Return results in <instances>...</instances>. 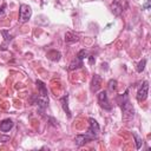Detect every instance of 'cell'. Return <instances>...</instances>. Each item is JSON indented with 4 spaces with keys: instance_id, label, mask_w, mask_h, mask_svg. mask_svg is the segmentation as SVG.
<instances>
[{
    "instance_id": "1",
    "label": "cell",
    "mask_w": 151,
    "mask_h": 151,
    "mask_svg": "<svg viewBox=\"0 0 151 151\" xmlns=\"http://www.w3.org/2000/svg\"><path fill=\"white\" fill-rule=\"evenodd\" d=\"M120 98L123 99L122 101H119V104L122 106V110H123V119H124V122H130L134 116V110H133V106L131 105V103L129 101L127 92L122 94Z\"/></svg>"
},
{
    "instance_id": "2",
    "label": "cell",
    "mask_w": 151,
    "mask_h": 151,
    "mask_svg": "<svg viewBox=\"0 0 151 151\" xmlns=\"http://www.w3.org/2000/svg\"><path fill=\"white\" fill-rule=\"evenodd\" d=\"M126 8H127V0H113L111 5V9L114 15H120L123 11H125Z\"/></svg>"
},
{
    "instance_id": "3",
    "label": "cell",
    "mask_w": 151,
    "mask_h": 151,
    "mask_svg": "<svg viewBox=\"0 0 151 151\" xmlns=\"http://www.w3.org/2000/svg\"><path fill=\"white\" fill-rule=\"evenodd\" d=\"M31 15H32V9H31V7H29L28 5L22 4V5L20 6V11H19V20H20L21 22H26V21L29 20Z\"/></svg>"
},
{
    "instance_id": "4",
    "label": "cell",
    "mask_w": 151,
    "mask_h": 151,
    "mask_svg": "<svg viewBox=\"0 0 151 151\" xmlns=\"http://www.w3.org/2000/svg\"><path fill=\"white\" fill-rule=\"evenodd\" d=\"M98 103L100 104V106H101L104 110H109V111H110V110L112 109V105L110 104V100H109L107 94H106L105 91L99 92V94H98Z\"/></svg>"
},
{
    "instance_id": "5",
    "label": "cell",
    "mask_w": 151,
    "mask_h": 151,
    "mask_svg": "<svg viewBox=\"0 0 151 151\" xmlns=\"http://www.w3.org/2000/svg\"><path fill=\"white\" fill-rule=\"evenodd\" d=\"M147 93H149V81H144L137 92V100L144 101L147 98Z\"/></svg>"
},
{
    "instance_id": "6",
    "label": "cell",
    "mask_w": 151,
    "mask_h": 151,
    "mask_svg": "<svg viewBox=\"0 0 151 151\" xmlns=\"http://www.w3.org/2000/svg\"><path fill=\"white\" fill-rule=\"evenodd\" d=\"M88 123H90V126H88L87 133L94 139V138H97L98 134H99V125H98V123H97L93 118H90V119H88Z\"/></svg>"
},
{
    "instance_id": "7",
    "label": "cell",
    "mask_w": 151,
    "mask_h": 151,
    "mask_svg": "<svg viewBox=\"0 0 151 151\" xmlns=\"http://www.w3.org/2000/svg\"><path fill=\"white\" fill-rule=\"evenodd\" d=\"M92 139H93V138H92L88 133H85V134H78V136H76L74 142H76V144H77L78 146H81V145L88 143V142L92 140Z\"/></svg>"
},
{
    "instance_id": "8",
    "label": "cell",
    "mask_w": 151,
    "mask_h": 151,
    "mask_svg": "<svg viewBox=\"0 0 151 151\" xmlns=\"http://www.w3.org/2000/svg\"><path fill=\"white\" fill-rule=\"evenodd\" d=\"M100 85H101V78L98 74H94L92 78V81H91V91L97 92L100 88Z\"/></svg>"
},
{
    "instance_id": "9",
    "label": "cell",
    "mask_w": 151,
    "mask_h": 151,
    "mask_svg": "<svg viewBox=\"0 0 151 151\" xmlns=\"http://www.w3.org/2000/svg\"><path fill=\"white\" fill-rule=\"evenodd\" d=\"M13 127V122L11 119H5L0 123V131L2 132H8Z\"/></svg>"
},
{
    "instance_id": "10",
    "label": "cell",
    "mask_w": 151,
    "mask_h": 151,
    "mask_svg": "<svg viewBox=\"0 0 151 151\" xmlns=\"http://www.w3.org/2000/svg\"><path fill=\"white\" fill-rule=\"evenodd\" d=\"M60 103H61L63 110L67 113V117L71 118V111H70V109H68V96H64V97L60 99Z\"/></svg>"
},
{
    "instance_id": "11",
    "label": "cell",
    "mask_w": 151,
    "mask_h": 151,
    "mask_svg": "<svg viewBox=\"0 0 151 151\" xmlns=\"http://www.w3.org/2000/svg\"><path fill=\"white\" fill-rule=\"evenodd\" d=\"M60 57H61L60 52H58L55 50H52V51H48L47 52V58L50 60H52V61H58L60 59Z\"/></svg>"
},
{
    "instance_id": "12",
    "label": "cell",
    "mask_w": 151,
    "mask_h": 151,
    "mask_svg": "<svg viewBox=\"0 0 151 151\" xmlns=\"http://www.w3.org/2000/svg\"><path fill=\"white\" fill-rule=\"evenodd\" d=\"M65 41L68 42V44L76 42V41H78V35L74 34V33H72V32H67V33L65 34Z\"/></svg>"
},
{
    "instance_id": "13",
    "label": "cell",
    "mask_w": 151,
    "mask_h": 151,
    "mask_svg": "<svg viewBox=\"0 0 151 151\" xmlns=\"http://www.w3.org/2000/svg\"><path fill=\"white\" fill-rule=\"evenodd\" d=\"M35 84H37V86H38L39 94H41V96H47V88H46L45 84H44L41 80H37Z\"/></svg>"
},
{
    "instance_id": "14",
    "label": "cell",
    "mask_w": 151,
    "mask_h": 151,
    "mask_svg": "<svg viewBox=\"0 0 151 151\" xmlns=\"http://www.w3.org/2000/svg\"><path fill=\"white\" fill-rule=\"evenodd\" d=\"M81 61H83V60H80V59H78V58H77V59H74V60L70 64V67H68V68H70V70L79 68L80 66H83V63H81Z\"/></svg>"
},
{
    "instance_id": "15",
    "label": "cell",
    "mask_w": 151,
    "mask_h": 151,
    "mask_svg": "<svg viewBox=\"0 0 151 151\" xmlns=\"http://www.w3.org/2000/svg\"><path fill=\"white\" fill-rule=\"evenodd\" d=\"M132 136H133V138H134V140H136V149H140V147H142V138H140L136 132H133Z\"/></svg>"
},
{
    "instance_id": "16",
    "label": "cell",
    "mask_w": 151,
    "mask_h": 151,
    "mask_svg": "<svg viewBox=\"0 0 151 151\" xmlns=\"http://www.w3.org/2000/svg\"><path fill=\"white\" fill-rule=\"evenodd\" d=\"M145 64H146V60H145V59L140 60V61L138 63V65H137V72H142V71L144 70V67H145Z\"/></svg>"
},
{
    "instance_id": "17",
    "label": "cell",
    "mask_w": 151,
    "mask_h": 151,
    "mask_svg": "<svg viewBox=\"0 0 151 151\" xmlns=\"http://www.w3.org/2000/svg\"><path fill=\"white\" fill-rule=\"evenodd\" d=\"M116 88H117V80L111 79V80L109 81V90H110V91H114Z\"/></svg>"
},
{
    "instance_id": "18",
    "label": "cell",
    "mask_w": 151,
    "mask_h": 151,
    "mask_svg": "<svg viewBox=\"0 0 151 151\" xmlns=\"http://www.w3.org/2000/svg\"><path fill=\"white\" fill-rule=\"evenodd\" d=\"M1 33H2V35L5 37V40H6V42H8V41H11V40L13 39V37H12V35H9L7 31H1Z\"/></svg>"
},
{
    "instance_id": "19",
    "label": "cell",
    "mask_w": 151,
    "mask_h": 151,
    "mask_svg": "<svg viewBox=\"0 0 151 151\" xmlns=\"http://www.w3.org/2000/svg\"><path fill=\"white\" fill-rule=\"evenodd\" d=\"M85 55H86V51H85V50H80V51L78 52V54H77V58L80 59V60H83V59L85 58Z\"/></svg>"
},
{
    "instance_id": "20",
    "label": "cell",
    "mask_w": 151,
    "mask_h": 151,
    "mask_svg": "<svg viewBox=\"0 0 151 151\" xmlns=\"http://www.w3.org/2000/svg\"><path fill=\"white\" fill-rule=\"evenodd\" d=\"M5 8H6V5L4 4V5L0 7V17H2V15H4V13H5Z\"/></svg>"
},
{
    "instance_id": "21",
    "label": "cell",
    "mask_w": 151,
    "mask_h": 151,
    "mask_svg": "<svg viewBox=\"0 0 151 151\" xmlns=\"http://www.w3.org/2000/svg\"><path fill=\"white\" fill-rule=\"evenodd\" d=\"M150 1H151V0H147V1H146V2H145V5H144V6H143V7H144V8H145V9H147V8H149V7H150Z\"/></svg>"
},
{
    "instance_id": "22",
    "label": "cell",
    "mask_w": 151,
    "mask_h": 151,
    "mask_svg": "<svg viewBox=\"0 0 151 151\" xmlns=\"http://www.w3.org/2000/svg\"><path fill=\"white\" fill-rule=\"evenodd\" d=\"M88 61H90V64H91V65H92V64H93V63H94V57H93V55H91V57H90V58H88Z\"/></svg>"
}]
</instances>
